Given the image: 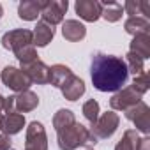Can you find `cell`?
Masks as SVG:
<instances>
[{
	"label": "cell",
	"mask_w": 150,
	"mask_h": 150,
	"mask_svg": "<svg viewBox=\"0 0 150 150\" xmlns=\"http://www.w3.org/2000/svg\"><path fill=\"white\" fill-rule=\"evenodd\" d=\"M101 7H103V13L101 16L108 21V23H115L122 18L124 14V7L120 2H115V0H108V2H101Z\"/></svg>",
	"instance_id": "44dd1931"
},
{
	"label": "cell",
	"mask_w": 150,
	"mask_h": 150,
	"mask_svg": "<svg viewBox=\"0 0 150 150\" xmlns=\"http://www.w3.org/2000/svg\"><path fill=\"white\" fill-rule=\"evenodd\" d=\"M74 122H76V117H74V113H72L71 110L62 108V110H58V111L53 115V127H55V131H60V129H64V127H69V125H72Z\"/></svg>",
	"instance_id": "7402d4cb"
},
{
	"label": "cell",
	"mask_w": 150,
	"mask_h": 150,
	"mask_svg": "<svg viewBox=\"0 0 150 150\" xmlns=\"http://www.w3.org/2000/svg\"><path fill=\"white\" fill-rule=\"evenodd\" d=\"M131 87L139 96H145L148 92V88H150V85H148V74L146 72H141V74H138V76H134V81L131 83Z\"/></svg>",
	"instance_id": "4316f807"
},
{
	"label": "cell",
	"mask_w": 150,
	"mask_h": 150,
	"mask_svg": "<svg viewBox=\"0 0 150 150\" xmlns=\"http://www.w3.org/2000/svg\"><path fill=\"white\" fill-rule=\"evenodd\" d=\"M11 136H7V134H0V150H9L11 148Z\"/></svg>",
	"instance_id": "4dcf8cb0"
},
{
	"label": "cell",
	"mask_w": 150,
	"mask_h": 150,
	"mask_svg": "<svg viewBox=\"0 0 150 150\" xmlns=\"http://www.w3.org/2000/svg\"><path fill=\"white\" fill-rule=\"evenodd\" d=\"M124 113H125V118L134 124V127H136L134 131H139L145 136H148V132H150V108H148V104L139 101L138 104L125 110Z\"/></svg>",
	"instance_id": "5b68a950"
},
{
	"label": "cell",
	"mask_w": 150,
	"mask_h": 150,
	"mask_svg": "<svg viewBox=\"0 0 150 150\" xmlns=\"http://www.w3.org/2000/svg\"><path fill=\"white\" fill-rule=\"evenodd\" d=\"M4 16V7H2V4H0V18Z\"/></svg>",
	"instance_id": "d6a6232c"
},
{
	"label": "cell",
	"mask_w": 150,
	"mask_h": 150,
	"mask_svg": "<svg viewBox=\"0 0 150 150\" xmlns=\"http://www.w3.org/2000/svg\"><path fill=\"white\" fill-rule=\"evenodd\" d=\"M14 57L20 60L21 67H27L30 64H34L35 60H39V55H37V50L34 44H28V46H23L21 50L14 51Z\"/></svg>",
	"instance_id": "603a6c76"
},
{
	"label": "cell",
	"mask_w": 150,
	"mask_h": 150,
	"mask_svg": "<svg viewBox=\"0 0 150 150\" xmlns=\"http://www.w3.org/2000/svg\"><path fill=\"white\" fill-rule=\"evenodd\" d=\"M27 120H25V115L21 113H9V115H4L2 120H0V131L7 136H13V134H18L23 127H25Z\"/></svg>",
	"instance_id": "2e32d148"
},
{
	"label": "cell",
	"mask_w": 150,
	"mask_h": 150,
	"mask_svg": "<svg viewBox=\"0 0 150 150\" xmlns=\"http://www.w3.org/2000/svg\"><path fill=\"white\" fill-rule=\"evenodd\" d=\"M129 51L138 55L139 58H150V34H138L132 37L129 44Z\"/></svg>",
	"instance_id": "ac0fdd59"
},
{
	"label": "cell",
	"mask_w": 150,
	"mask_h": 150,
	"mask_svg": "<svg viewBox=\"0 0 150 150\" xmlns=\"http://www.w3.org/2000/svg\"><path fill=\"white\" fill-rule=\"evenodd\" d=\"M87 150H94V148H87Z\"/></svg>",
	"instance_id": "836d02e7"
},
{
	"label": "cell",
	"mask_w": 150,
	"mask_h": 150,
	"mask_svg": "<svg viewBox=\"0 0 150 150\" xmlns=\"http://www.w3.org/2000/svg\"><path fill=\"white\" fill-rule=\"evenodd\" d=\"M71 74H72V71H71L67 65H64V64H55V65H51V67H50V85L60 88V87L69 80Z\"/></svg>",
	"instance_id": "ffe728a7"
},
{
	"label": "cell",
	"mask_w": 150,
	"mask_h": 150,
	"mask_svg": "<svg viewBox=\"0 0 150 150\" xmlns=\"http://www.w3.org/2000/svg\"><path fill=\"white\" fill-rule=\"evenodd\" d=\"M74 11H76V14L83 21L94 23V21H97L101 18L103 7H101V2H97V0H76Z\"/></svg>",
	"instance_id": "30bf717a"
},
{
	"label": "cell",
	"mask_w": 150,
	"mask_h": 150,
	"mask_svg": "<svg viewBox=\"0 0 150 150\" xmlns=\"http://www.w3.org/2000/svg\"><path fill=\"white\" fill-rule=\"evenodd\" d=\"M39 106V96L32 90H25L14 96V113H28Z\"/></svg>",
	"instance_id": "4fadbf2b"
},
{
	"label": "cell",
	"mask_w": 150,
	"mask_h": 150,
	"mask_svg": "<svg viewBox=\"0 0 150 150\" xmlns=\"http://www.w3.org/2000/svg\"><path fill=\"white\" fill-rule=\"evenodd\" d=\"M120 124V117L115 111H106L103 115H99V118L96 120V124L90 125V134L99 141V139H108L115 134V131L118 129Z\"/></svg>",
	"instance_id": "3957f363"
},
{
	"label": "cell",
	"mask_w": 150,
	"mask_h": 150,
	"mask_svg": "<svg viewBox=\"0 0 150 150\" xmlns=\"http://www.w3.org/2000/svg\"><path fill=\"white\" fill-rule=\"evenodd\" d=\"M4 101H6V97L0 96V111H2V113H4Z\"/></svg>",
	"instance_id": "1f68e13d"
},
{
	"label": "cell",
	"mask_w": 150,
	"mask_h": 150,
	"mask_svg": "<svg viewBox=\"0 0 150 150\" xmlns=\"http://www.w3.org/2000/svg\"><path fill=\"white\" fill-rule=\"evenodd\" d=\"M60 90H62L64 99H67V101H78L85 94V81L80 76H76V74H71L69 80L60 87Z\"/></svg>",
	"instance_id": "7c38bea8"
},
{
	"label": "cell",
	"mask_w": 150,
	"mask_h": 150,
	"mask_svg": "<svg viewBox=\"0 0 150 150\" xmlns=\"http://www.w3.org/2000/svg\"><path fill=\"white\" fill-rule=\"evenodd\" d=\"M97 139L90 134L88 127L80 122H74L69 127L57 131V145L60 150H76L80 146H92Z\"/></svg>",
	"instance_id": "7a4b0ae2"
},
{
	"label": "cell",
	"mask_w": 150,
	"mask_h": 150,
	"mask_svg": "<svg viewBox=\"0 0 150 150\" xmlns=\"http://www.w3.org/2000/svg\"><path fill=\"white\" fill-rule=\"evenodd\" d=\"M138 131L134 129H127L124 132V136L120 138V141L115 145V150H136V141H138Z\"/></svg>",
	"instance_id": "cb8c5ba5"
},
{
	"label": "cell",
	"mask_w": 150,
	"mask_h": 150,
	"mask_svg": "<svg viewBox=\"0 0 150 150\" xmlns=\"http://www.w3.org/2000/svg\"><path fill=\"white\" fill-rule=\"evenodd\" d=\"M25 150H48V136L44 125L37 120L30 122L25 134Z\"/></svg>",
	"instance_id": "52a82bcc"
},
{
	"label": "cell",
	"mask_w": 150,
	"mask_h": 150,
	"mask_svg": "<svg viewBox=\"0 0 150 150\" xmlns=\"http://www.w3.org/2000/svg\"><path fill=\"white\" fill-rule=\"evenodd\" d=\"M32 41H34L32 30H28V28H14V30H9V32L4 34V37H2V46H4L6 50L18 51V50H21L23 46L32 44Z\"/></svg>",
	"instance_id": "9c48e42d"
},
{
	"label": "cell",
	"mask_w": 150,
	"mask_h": 150,
	"mask_svg": "<svg viewBox=\"0 0 150 150\" xmlns=\"http://www.w3.org/2000/svg\"><path fill=\"white\" fill-rule=\"evenodd\" d=\"M0 80H2V83L11 88L13 92L20 94V92H25V90H30V85L32 81L28 80V76L18 67L14 65H6L2 74H0Z\"/></svg>",
	"instance_id": "277c9868"
},
{
	"label": "cell",
	"mask_w": 150,
	"mask_h": 150,
	"mask_svg": "<svg viewBox=\"0 0 150 150\" xmlns=\"http://www.w3.org/2000/svg\"><path fill=\"white\" fill-rule=\"evenodd\" d=\"M81 111H83V117H85V118L88 120V124L92 125V124H96V120L99 118V113H101L99 103H97L96 99H88V101L83 104Z\"/></svg>",
	"instance_id": "484cf974"
},
{
	"label": "cell",
	"mask_w": 150,
	"mask_h": 150,
	"mask_svg": "<svg viewBox=\"0 0 150 150\" xmlns=\"http://www.w3.org/2000/svg\"><path fill=\"white\" fill-rule=\"evenodd\" d=\"M46 4V0H23L18 6V16L25 21H35L41 16V11Z\"/></svg>",
	"instance_id": "9a60e30c"
},
{
	"label": "cell",
	"mask_w": 150,
	"mask_h": 150,
	"mask_svg": "<svg viewBox=\"0 0 150 150\" xmlns=\"http://www.w3.org/2000/svg\"><path fill=\"white\" fill-rule=\"evenodd\" d=\"M125 65H127V72H132L134 76H138V74H141V72H145V60L143 58H139L138 55H134V53H127L125 55Z\"/></svg>",
	"instance_id": "d4e9b609"
},
{
	"label": "cell",
	"mask_w": 150,
	"mask_h": 150,
	"mask_svg": "<svg viewBox=\"0 0 150 150\" xmlns=\"http://www.w3.org/2000/svg\"><path fill=\"white\" fill-rule=\"evenodd\" d=\"M69 9L67 0H46V4L41 11V21H44L50 27H55L64 21V14Z\"/></svg>",
	"instance_id": "8992f818"
},
{
	"label": "cell",
	"mask_w": 150,
	"mask_h": 150,
	"mask_svg": "<svg viewBox=\"0 0 150 150\" xmlns=\"http://www.w3.org/2000/svg\"><path fill=\"white\" fill-rule=\"evenodd\" d=\"M124 28L132 37L138 35V34H150V21L145 20L143 16H132V18H127L125 20Z\"/></svg>",
	"instance_id": "d6986e66"
},
{
	"label": "cell",
	"mask_w": 150,
	"mask_h": 150,
	"mask_svg": "<svg viewBox=\"0 0 150 150\" xmlns=\"http://www.w3.org/2000/svg\"><path fill=\"white\" fill-rule=\"evenodd\" d=\"M4 113H6V115L14 113V96L6 97V101H4Z\"/></svg>",
	"instance_id": "f546056e"
},
{
	"label": "cell",
	"mask_w": 150,
	"mask_h": 150,
	"mask_svg": "<svg viewBox=\"0 0 150 150\" xmlns=\"http://www.w3.org/2000/svg\"><path fill=\"white\" fill-rule=\"evenodd\" d=\"M90 78L99 92H118L127 83L129 72L124 58L106 53H96L90 64Z\"/></svg>",
	"instance_id": "6da1fadb"
},
{
	"label": "cell",
	"mask_w": 150,
	"mask_h": 150,
	"mask_svg": "<svg viewBox=\"0 0 150 150\" xmlns=\"http://www.w3.org/2000/svg\"><path fill=\"white\" fill-rule=\"evenodd\" d=\"M62 35L69 42H78V41L85 39L87 28L78 20H65V21H62Z\"/></svg>",
	"instance_id": "5bb4252c"
},
{
	"label": "cell",
	"mask_w": 150,
	"mask_h": 150,
	"mask_svg": "<svg viewBox=\"0 0 150 150\" xmlns=\"http://www.w3.org/2000/svg\"><path fill=\"white\" fill-rule=\"evenodd\" d=\"M136 150H150V138L148 136H141L136 141Z\"/></svg>",
	"instance_id": "f1b7e54d"
},
{
	"label": "cell",
	"mask_w": 150,
	"mask_h": 150,
	"mask_svg": "<svg viewBox=\"0 0 150 150\" xmlns=\"http://www.w3.org/2000/svg\"><path fill=\"white\" fill-rule=\"evenodd\" d=\"M143 96H139L131 85L129 87H124L120 88L118 92L113 94V97L110 99V106H111V111H125L129 108H132L134 104H138L141 101Z\"/></svg>",
	"instance_id": "ba28073f"
},
{
	"label": "cell",
	"mask_w": 150,
	"mask_h": 150,
	"mask_svg": "<svg viewBox=\"0 0 150 150\" xmlns=\"http://www.w3.org/2000/svg\"><path fill=\"white\" fill-rule=\"evenodd\" d=\"M21 71L28 76V80L32 83H37V85H48L50 83V67L42 60H35L34 64L21 67Z\"/></svg>",
	"instance_id": "8fae6325"
},
{
	"label": "cell",
	"mask_w": 150,
	"mask_h": 150,
	"mask_svg": "<svg viewBox=\"0 0 150 150\" xmlns=\"http://www.w3.org/2000/svg\"><path fill=\"white\" fill-rule=\"evenodd\" d=\"M32 35H34L32 44L37 46V48H44V46H48V44L51 42V39L55 37V28L50 27V25H46L44 21H37V25H35Z\"/></svg>",
	"instance_id": "e0dca14e"
},
{
	"label": "cell",
	"mask_w": 150,
	"mask_h": 150,
	"mask_svg": "<svg viewBox=\"0 0 150 150\" xmlns=\"http://www.w3.org/2000/svg\"><path fill=\"white\" fill-rule=\"evenodd\" d=\"M124 13L129 14V18L132 16H139V2H136V0H127V2H124Z\"/></svg>",
	"instance_id": "83f0119b"
}]
</instances>
